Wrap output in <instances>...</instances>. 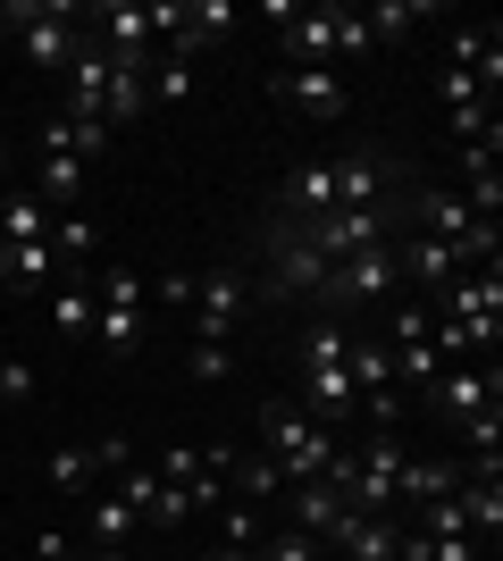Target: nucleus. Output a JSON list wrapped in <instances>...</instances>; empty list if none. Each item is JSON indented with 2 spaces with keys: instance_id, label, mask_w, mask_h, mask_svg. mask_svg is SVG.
I'll use <instances>...</instances> for the list:
<instances>
[{
  "instance_id": "obj_16",
  "label": "nucleus",
  "mask_w": 503,
  "mask_h": 561,
  "mask_svg": "<svg viewBox=\"0 0 503 561\" xmlns=\"http://www.w3.org/2000/svg\"><path fill=\"white\" fill-rule=\"evenodd\" d=\"M43 319H50V335H59V344H76V335H93V285H84V277L50 285Z\"/></svg>"
},
{
  "instance_id": "obj_27",
  "label": "nucleus",
  "mask_w": 503,
  "mask_h": 561,
  "mask_svg": "<svg viewBox=\"0 0 503 561\" xmlns=\"http://www.w3.org/2000/svg\"><path fill=\"white\" fill-rule=\"evenodd\" d=\"M144 84H151V101H193V59H160V68H144Z\"/></svg>"
},
{
  "instance_id": "obj_6",
  "label": "nucleus",
  "mask_w": 503,
  "mask_h": 561,
  "mask_svg": "<svg viewBox=\"0 0 503 561\" xmlns=\"http://www.w3.org/2000/svg\"><path fill=\"white\" fill-rule=\"evenodd\" d=\"M420 394H428L454 427H461V420H479L487 402H495V360H454V369H436Z\"/></svg>"
},
{
  "instance_id": "obj_17",
  "label": "nucleus",
  "mask_w": 503,
  "mask_h": 561,
  "mask_svg": "<svg viewBox=\"0 0 503 561\" xmlns=\"http://www.w3.org/2000/svg\"><path fill=\"white\" fill-rule=\"evenodd\" d=\"M0 243H50V210L34 202V185L0 193Z\"/></svg>"
},
{
  "instance_id": "obj_7",
  "label": "nucleus",
  "mask_w": 503,
  "mask_h": 561,
  "mask_svg": "<svg viewBox=\"0 0 503 561\" xmlns=\"http://www.w3.org/2000/svg\"><path fill=\"white\" fill-rule=\"evenodd\" d=\"M395 268L420 285V302H436L454 277H470V260H461L454 243H436V234H403V243H395Z\"/></svg>"
},
{
  "instance_id": "obj_9",
  "label": "nucleus",
  "mask_w": 503,
  "mask_h": 561,
  "mask_svg": "<svg viewBox=\"0 0 503 561\" xmlns=\"http://www.w3.org/2000/svg\"><path fill=\"white\" fill-rule=\"evenodd\" d=\"M328 545H335L344 561H395V545H403V519H395V512H344V519L328 528Z\"/></svg>"
},
{
  "instance_id": "obj_23",
  "label": "nucleus",
  "mask_w": 503,
  "mask_h": 561,
  "mask_svg": "<svg viewBox=\"0 0 503 561\" xmlns=\"http://www.w3.org/2000/svg\"><path fill=\"white\" fill-rule=\"evenodd\" d=\"M420 18H428V9H411V0H378V9H361V25H369V50H378V43H403Z\"/></svg>"
},
{
  "instance_id": "obj_32",
  "label": "nucleus",
  "mask_w": 503,
  "mask_h": 561,
  "mask_svg": "<svg viewBox=\"0 0 503 561\" xmlns=\"http://www.w3.org/2000/svg\"><path fill=\"white\" fill-rule=\"evenodd\" d=\"M151 294H160V302H176V310H193V277H185V268H168Z\"/></svg>"
},
{
  "instance_id": "obj_15",
  "label": "nucleus",
  "mask_w": 503,
  "mask_h": 561,
  "mask_svg": "<svg viewBox=\"0 0 503 561\" xmlns=\"http://www.w3.org/2000/svg\"><path fill=\"white\" fill-rule=\"evenodd\" d=\"M34 202H43L50 218L84 210V160H76V151H43V168H34Z\"/></svg>"
},
{
  "instance_id": "obj_1",
  "label": "nucleus",
  "mask_w": 503,
  "mask_h": 561,
  "mask_svg": "<svg viewBox=\"0 0 503 561\" xmlns=\"http://www.w3.org/2000/svg\"><path fill=\"white\" fill-rule=\"evenodd\" d=\"M268 18L286 25V68H335L369 50V25L361 9H286V0H268Z\"/></svg>"
},
{
  "instance_id": "obj_28",
  "label": "nucleus",
  "mask_w": 503,
  "mask_h": 561,
  "mask_svg": "<svg viewBox=\"0 0 503 561\" xmlns=\"http://www.w3.org/2000/svg\"><path fill=\"white\" fill-rule=\"evenodd\" d=\"M319 553H328V545L302 537V528H277L268 545H252V561H319Z\"/></svg>"
},
{
  "instance_id": "obj_30",
  "label": "nucleus",
  "mask_w": 503,
  "mask_h": 561,
  "mask_svg": "<svg viewBox=\"0 0 503 561\" xmlns=\"http://www.w3.org/2000/svg\"><path fill=\"white\" fill-rule=\"evenodd\" d=\"M436 93H445V110H461V101H487V84L461 68H436Z\"/></svg>"
},
{
  "instance_id": "obj_12",
  "label": "nucleus",
  "mask_w": 503,
  "mask_h": 561,
  "mask_svg": "<svg viewBox=\"0 0 503 561\" xmlns=\"http://www.w3.org/2000/svg\"><path fill=\"white\" fill-rule=\"evenodd\" d=\"M268 93L286 101V110H302V117H344V76L335 68H277Z\"/></svg>"
},
{
  "instance_id": "obj_20",
  "label": "nucleus",
  "mask_w": 503,
  "mask_h": 561,
  "mask_svg": "<svg viewBox=\"0 0 503 561\" xmlns=\"http://www.w3.org/2000/svg\"><path fill=\"white\" fill-rule=\"evenodd\" d=\"M43 478H50L59 494H76V486H93V478H110V469H101V445H59V453L43 461Z\"/></svg>"
},
{
  "instance_id": "obj_11",
  "label": "nucleus",
  "mask_w": 503,
  "mask_h": 561,
  "mask_svg": "<svg viewBox=\"0 0 503 561\" xmlns=\"http://www.w3.org/2000/svg\"><path fill=\"white\" fill-rule=\"evenodd\" d=\"M227 25H236V0H185V25L168 34V59H210L218 43H227Z\"/></svg>"
},
{
  "instance_id": "obj_31",
  "label": "nucleus",
  "mask_w": 503,
  "mask_h": 561,
  "mask_svg": "<svg viewBox=\"0 0 503 561\" xmlns=\"http://www.w3.org/2000/svg\"><path fill=\"white\" fill-rule=\"evenodd\" d=\"M34 386H43V377H34V360H0V402H25Z\"/></svg>"
},
{
  "instance_id": "obj_24",
  "label": "nucleus",
  "mask_w": 503,
  "mask_h": 561,
  "mask_svg": "<svg viewBox=\"0 0 503 561\" xmlns=\"http://www.w3.org/2000/svg\"><path fill=\"white\" fill-rule=\"evenodd\" d=\"M93 344L101 352H135L144 344V310H101L93 302Z\"/></svg>"
},
{
  "instance_id": "obj_19",
  "label": "nucleus",
  "mask_w": 503,
  "mask_h": 561,
  "mask_svg": "<svg viewBox=\"0 0 503 561\" xmlns=\"http://www.w3.org/2000/svg\"><path fill=\"white\" fill-rule=\"evenodd\" d=\"M84 528H93V553H118V545H135V528H144V512H135L126 494H101Z\"/></svg>"
},
{
  "instance_id": "obj_25",
  "label": "nucleus",
  "mask_w": 503,
  "mask_h": 561,
  "mask_svg": "<svg viewBox=\"0 0 503 561\" xmlns=\"http://www.w3.org/2000/svg\"><path fill=\"white\" fill-rule=\"evenodd\" d=\"M93 302H101V310H144L151 285L135 277V268H101V277H93Z\"/></svg>"
},
{
  "instance_id": "obj_3",
  "label": "nucleus",
  "mask_w": 503,
  "mask_h": 561,
  "mask_svg": "<svg viewBox=\"0 0 503 561\" xmlns=\"http://www.w3.org/2000/svg\"><path fill=\"white\" fill-rule=\"evenodd\" d=\"M252 310V285L236 268H210L193 277V344H236V319Z\"/></svg>"
},
{
  "instance_id": "obj_29",
  "label": "nucleus",
  "mask_w": 503,
  "mask_h": 561,
  "mask_svg": "<svg viewBox=\"0 0 503 561\" xmlns=\"http://www.w3.org/2000/svg\"><path fill=\"white\" fill-rule=\"evenodd\" d=\"M227 369H236V344H193L185 352V377H193V386H218Z\"/></svg>"
},
{
  "instance_id": "obj_34",
  "label": "nucleus",
  "mask_w": 503,
  "mask_h": 561,
  "mask_svg": "<svg viewBox=\"0 0 503 561\" xmlns=\"http://www.w3.org/2000/svg\"><path fill=\"white\" fill-rule=\"evenodd\" d=\"M202 561H252V553H243V545H210Z\"/></svg>"
},
{
  "instance_id": "obj_10",
  "label": "nucleus",
  "mask_w": 503,
  "mask_h": 561,
  "mask_svg": "<svg viewBox=\"0 0 503 561\" xmlns=\"http://www.w3.org/2000/svg\"><path fill=\"white\" fill-rule=\"evenodd\" d=\"M403 218H411V227H420V234H436V243H454V252H461V243H470V234H479V218H470V202H461V193H445V185L411 193V202H403Z\"/></svg>"
},
{
  "instance_id": "obj_8",
  "label": "nucleus",
  "mask_w": 503,
  "mask_h": 561,
  "mask_svg": "<svg viewBox=\"0 0 503 561\" xmlns=\"http://www.w3.org/2000/svg\"><path fill=\"white\" fill-rule=\"evenodd\" d=\"M428 310H445V319H470V328H503V268H470V277H454Z\"/></svg>"
},
{
  "instance_id": "obj_2",
  "label": "nucleus",
  "mask_w": 503,
  "mask_h": 561,
  "mask_svg": "<svg viewBox=\"0 0 503 561\" xmlns=\"http://www.w3.org/2000/svg\"><path fill=\"white\" fill-rule=\"evenodd\" d=\"M335 453H344V436L311 427L302 411H294V394H268V402H261V461H277V478H286V486H311V478H328Z\"/></svg>"
},
{
  "instance_id": "obj_18",
  "label": "nucleus",
  "mask_w": 503,
  "mask_h": 561,
  "mask_svg": "<svg viewBox=\"0 0 503 561\" xmlns=\"http://www.w3.org/2000/svg\"><path fill=\"white\" fill-rule=\"evenodd\" d=\"M344 352H353V319H319V310H311V328H302L294 360H302V369H335Z\"/></svg>"
},
{
  "instance_id": "obj_4",
  "label": "nucleus",
  "mask_w": 503,
  "mask_h": 561,
  "mask_svg": "<svg viewBox=\"0 0 503 561\" xmlns=\"http://www.w3.org/2000/svg\"><path fill=\"white\" fill-rule=\"evenodd\" d=\"M319 285H328V260L311 252V234H302V227H277V218H268V294H294V302H311Z\"/></svg>"
},
{
  "instance_id": "obj_14",
  "label": "nucleus",
  "mask_w": 503,
  "mask_h": 561,
  "mask_svg": "<svg viewBox=\"0 0 503 561\" xmlns=\"http://www.w3.org/2000/svg\"><path fill=\"white\" fill-rule=\"evenodd\" d=\"M0 277L25 285V294H50V285H68L76 268L50 252V243H0Z\"/></svg>"
},
{
  "instance_id": "obj_21",
  "label": "nucleus",
  "mask_w": 503,
  "mask_h": 561,
  "mask_svg": "<svg viewBox=\"0 0 503 561\" xmlns=\"http://www.w3.org/2000/svg\"><path fill=\"white\" fill-rule=\"evenodd\" d=\"M395 561H487V545L479 537H420V528H403Z\"/></svg>"
},
{
  "instance_id": "obj_5",
  "label": "nucleus",
  "mask_w": 503,
  "mask_h": 561,
  "mask_svg": "<svg viewBox=\"0 0 503 561\" xmlns=\"http://www.w3.org/2000/svg\"><path fill=\"white\" fill-rule=\"evenodd\" d=\"M311 234V252L328 260H353V252H378V243H395V210H328L319 227H302Z\"/></svg>"
},
{
  "instance_id": "obj_33",
  "label": "nucleus",
  "mask_w": 503,
  "mask_h": 561,
  "mask_svg": "<svg viewBox=\"0 0 503 561\" xmlns=\"http://www.w3.org/2000/svg\"><path fill=\"white\" fill-rule=\"evenodd\" d=\"M76 553V537H59V528H43V537H34V561H68Z\"/></svg>"
},
{
  "instance_id": "obj_13",
  "label": "nucleus",
  "mask_w": 503,
  "mask_h": 561,
  "mask_svg": "<svg viewBox=\"0 0 503 561\" xmlns=\"http://www.w3.org/2000/svg\"><path fill=\"white\" fill-rule=\"evenodd\" d=\"M353 512L344 503V486H328V478H311V486H286V528H302V537H319L328 545V528Z\"/></svg>"
},
{
  "instance_id": "obj_22",
  "label": "nucleus",
  "mask_w": 503,
  "mask_h": 561,
  "mask_svg": "<svg viewBox=\"0 0 503 561\" xmlns=\"http://www.w3.org/2000/svg\"><path fill=\"white\" fill-rule=\"evenodd\" d=\"M50 252L68 260V268H84V260L101 252V227H93V218H84V210H68V218H50Z\"/></svg>"
},
{
  "instance_id": "obj_35",
  "label": "nucleus",
  "mask_w": 503,
  "mask_h": 561,
  "mask_svg": "<svg viewBox=\"0 0 503 561\" xmlns=\"http://www.w3.org/2000/svg\"><path fill=\"white\" fill-rule=\"evenodd\" d=\"M0 168H9V142H0Z\"/></svg>"
},
{
  "instance_id": "obj_26",
  "label": "nucleus",
  "mask_w": 503,
  "mask_h": 561,
  "mask_svg": "<svg viewBox=\"0 0 503 561\" xmlns=\"http://www.w3.org/2000/svg\"><path fill=\"white\" fill-rule=\"evenodd\" d=\"M218 545H243V553H252V545H261V503H236V494H227V503H218Z\"/></svg>"
}]
</instances>
